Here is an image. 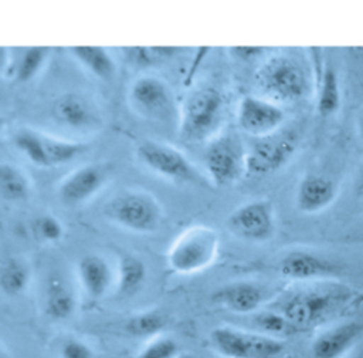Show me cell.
<instances>
[{
    "label": "cell",
    "instance_id": "4",
    "mask_svg": "<svg viewBox=\"0 0 363 358\" xmlns=\"http://www.w3.org/2000/svg\"><path fill=\"white\" fill-rule=\"evenodd\" d=\"M218 233L204 224H196L180 233L167 250V266L177 274H194L208 266L217 257Z\"/></svg>",
    "mask_w": 363,
    "mask_h": 358
},
{
    "label": "cell",
    "instance_id": "21",
    "mask_svg": "<svg viewBox=\"0 0 363 358\" xmlns=\"http://www.w3.org/2000/svg\"><path fill=\"white\" fill-rule=\"evenodd\" d=\"M68 51L96 78L109 81L115 75L116 64L106 48L98 45H74L68 47Z\"/></svg>",
    "mask_w": 363,
    "mask_h": 358
},
{
    "label": "cell",
    "instance_id": "29",
    "mask_svg": "<svg viewBox=\"0 0 363 358\" xmlns=\"http://www.w3.org/2000/svg\"><path fill=\"white\" fill-rule=\"evenodd\" d=\"M254 325L257 328V332L279 338L288 337L291 334L298 332L299 330L278 310H265L259 311L252 318Z\"/></svg>",
    "mask_w": 363,
    "mask_h": 358
},
{
    "label": "cell",
    "instance_id": "3",
    "mask_svg": "<svg viewBox=\"0 0 363 358\" xmlns=\"http://www.w3.org/2000/svg\"><path fill=\"white\" fill-rule=\"evenodd\" d=\"M255 82L265 98L274 102H295L309 91L303 64L289 54L268 57L255 71Z\"/></svg>",
    "mask_w": 363,
    "mask_h": 358
},
{
    "label": "cell",
    "instance_id": "26",
    "mask_svg": "<svg viewBox=\"0 0 363 358\" xmlns=\"http://www.w3.org/2000/svg\"><path fill=\"white\" fill-rule=\"evenodd\" d=\"M13 145L23 153L34 166L48 168L43 134L30 128H20L13 135Z\"/></svg>",
    "mask_w": 363,
    "mask_h": 358
},
{
    "label": "cell",
    "instance_id": "9",
    "mask_svg": "<svg viewBox=\"0 0 363 358\" xmlns=\"http://www.w3.org/2000/svg\"><path fill=\"white\" fill-rule=\"evenodd\" d=\"M136 156L147 169L169 180L194 182L200 178L184 153L169 143L143 139L136 146Z\"/></svg>",
    "mask_w": 363,
    "mask_h": 358
},
{
    "label": "cell",
    "instance_id": "10",
    "mask_svg": "<svg viewBox=\"0 0 363 358\" xmlns=\"http://www.w3.org/2000/svg\"><path fill=\"white\" fill-rule=\"evenodd\" d=\"M225 226L242 240L264 243L275 233L274 206L265 199L242 203L227 216Z\"/></svg>",
    "mask_w": 363,
    "mask_h": 358
},
{
    "label": "cell",
    "instance_id": "31",
    "mask_svg": "<svg viewBox=\"0 0 363 358\" xmlns=\"http://www.w3.org/2000/svg\"><path fill=\"white\" fill-rule=\"evenodd\" d=\"M179 354V342L169 335L160 334L150 338L138 352L136 358H176Z\"/></svg>",
    "mask_w": 363,
    "mask_h": 358
},
{
    "label": "cell",
    "instance_id": "5",
    "mask_svg": "<svg viewBox=\"0 0 363 358\" xmlns=\"http://www.w3.org/2000/svg\"><path fill=\"white\" fill-rule=\"evenodd\" d=\"M105 216L126 230L152 233L160 224L162 207L153 195L128 189L116 193L106 203Z\"/></svg>",
    "mask_w": 363,
    "mask_h": 358
},
{
    "label": "cell",
    "instance_id": "23",
    "mask_svg": "<svg viewBox=\"0 0 363 358\" xmlns=\"http://www.w3.org/2000/svg\"><path fill=\"white\" fill-rule=\"evenodd\" d=\"M31 193V183L18 166L3 162L0 165V195L7 202H23Z\"/></svg>",
    "mask_w": 363,
    "mask_h": 358
},
{
    "label": "cell",
    "instance_id": "7",
    "mask_svg": "<svg viewBox=\"0 0 363 358\" xmlns=\"http://www.w3.org/2000/svg\"><path fill=\"white\" fill-rule=\"evenodd\" d=\"M298 142L296 132L291 129H279L271 135L257 138L247 151V175L265 176L279 170L295 155Z\"/></svg>",
    "mask_w": 363,
    "mask_h": 358
},
{
    "label": "cell",
    "instance_id": "20",
    "mask_svg": "<svg viewBox=\"0 0 363 358\" xmlns=\"http://www.w3.org/2000/svg\"><path fill=\"white\" fill-rule=\"evenodd\" d=\"M77 307L71 286L60 276L48 278L44 288V311L54 321L69 318Z\"/></svg>",
    "mask_w": 363,
    "mask_h": 358
},
{
    "label": "cell",
    "instance_id": "30",
    "mask_svg": "<svg viewBox=\"0 0 363 358\" xmlns=\"http://www.w3.org/2000/svg\"><path fill=\"white\" fill-rule=\"evenodd\" d=\"M50 48L47 47H28L23 51L20 58L14 63V77L20 82H27L34 78L43 68Z\"/></svg>",
    "mask_w": 363,
    "mask_h": 358
},
{
    "label": "cell",
    "instance_id": "16",
    "mask_svg": "<svg viewBox=\"0 0 363 358\" xmlns=\"http://www.w3.org/2000/svg\"><path fill=\"white\" fill-rule=\"evenodd\" d=\"M363 334V324L346 321L320 332L312 342L313 358H342Z\"/></svg>",
    "mask_w": 363,
    "mask_h": 358
},
{
    "label": "cell",
    "instance_id": "18",
    "mask_svg": "<svg viewBox=\"0 0 363 358\" xmlns=\"http://www.w3.org/2000/svg\"><path fill=\"white\" fill-rule=\"evenodd\" d=\"M211 298L224 308L237 314H251L265 301V291L255 283L234 281L216 290Z\"/></svg>",
    "mask_w": 363,
    "mask_h": 358
},
{
    "label": "cell",
    "instance_id": "17",
    "mask_svg": "<svg viewBox=\"0 0 363 358\" xmlns=\"http://www.w3.org/2000/svg\"><path fill=\"white\" fill-rule=\"evenodd\" d=\"M336 183L319 173H308L298 183L295 203L302 213H318L329 207L336 199Z\"/></svg>",
    "mask_w": 363,
    "mask_h": 358
},
{
    "label": "cell",
    "instance_id": "28",
    "mask_svg": "<svg viewBox=\"0 0 363 358\" xmlns=\"http://www.w3.org/2000/svg\"><path fill=\"white\" fill-rule=\"evenodd\" d=\"M166 325L164 315L157 310H146L133 314L126 320L125 330L132 337L153 338L162 334Z\"/></svg>",
    "mask_w": 363,
    "mask_h": 358
},
{
    "label": "cell",
    "instance_id": "34",
    "mask_svg": "<svg viewBox=\"0 0 363 358\" xmlns=\"http://www.w3.org/2000/svg\"><path fill=\"white\" fill-rule=\"evenodd\" d=\"M233 53H235L238 57L248 60L262 53V47H233Z\"/></svg>",
    "mask_w": 363,
    "mask_h": 358
},
{
    "label": "cell",
    "instance_id": "33",
    "mask_svg": "<svg viewBox=\"0 0 363 358\" xmlns=\"http://www.w3.org/2000/svg\"><path fill=\"white\" fill-rule=\"evenodd\" d=\"M61 358H95L94 349L82 340L67 338L60 348Z\"/></svg>",
    "mask_w": 363,
    "mask_h": 358
},
{
    "label": "cell",
    "instance_id": "19",
    "mask_svg": "<svg viewBox=\"0 0 363 358\" xmlns=\"http://www.w3.org/2000/svg\"><path fill=\"white\" fill-rule=\"evenodd\" d=\"M78 277L91 298L104 297L113 281L111 266L98 254H85L78 260Z\"/></svg>",
    "mask_w": 363,
    "mask_h": 358
},
{
    "label": "cell",
    "instance_id": "1",
    "mask_svg": "<svg viewBox=\"0 0 363 358\" xmlns=\"http://www.w3.org/2000/svg\"><path fill=\"white\" fill-rule=\"evenodd\" d=\"M349 298L350 291L342 286L305 287L288 293L279 301L278 311L302 331L322 324Z\"/></svg>",
    "mask_w": 363,
    "mask_h": 358
},
{
    "label": "cell",
    "instance_id": "11",
    "mask_svg": "<svg viewBox=\"0 0 363 358\" xmlns=\"http://www.w3.org/2000/svg\"><path fill=\"white\" fill-rule=\"evenodd\" d=\"M129 102L135 111L152 119L167 118L173 108V92L167 82L156 75H140L130 84Z\"/></svg>",
    "mask_w": 363,
    "mask_h": 358
},
{
    "label": "cell",
    "instance_id": "38",
    "mask_svg": "<svg viewBox=\"0 0 363 358\" xmlns=\"http://www.w3.org/2000/svg\"><path fill=\"white\" fill-rule=\"evenodd\" d=\"M176 358H194V357H193L191 354H182V352H180Z\"/></svg>",
    "mask_w": 363,
    "mask_h": 358
},
{
    "label": "cell",
    "instance_id": "12",
    "mask_svg": "<svg viewBox=\"0 0 363 358\" xmlns=\"http://www.w3.org/2000/svg\"><path fill=\"white\" fill-rule=\"evenodd\" d=\"M284 119V109L268 98L244 95L238 104V126L242 132L254 138H262L279 131Z\"/></svg>",
    "mask_w": 363,
    "mask_h": 358
},
{
    "label": "cell",
    "instance_id": "37",
    "mask_svg": "<svg viewBox=\"0 0 363 358\" xmlns=\"http://www.w3.org/2000/svg\"><path fill=\"white\" fill-rule=\"evenodd\" d=\"M363 304V290L356 295V298L352 300V305H360Z\"/></svg>",
    "mask_w": 363,
    "mask_h": 358
},
{
    "label": "cell",
    "instance_id": "22",
    "mask_svg": "<svg viewBox=\"0 0 363 358\" xmlns=\"http://www.w3.org/2000/svg\"><path fill=\"white\" fill-rule=\"evenodd\" d=\"M340 108V87L336 70L332 65H325L320 70L318 82L316 111L326 118L336 114Z\"/></svg>",
    "mask_w": 363,
    "mask_h": 358
},
{
    "label": "cell",
    "instance_id": "24",
    "mask_svg": "<svg viewBox=\"0 0 363 358\" xmlns=\"http://www.w3.org/2000/svg\"><path fill=\"white\" fill-rule=\"evenodd\" d=\"M147 268L143 260L133 254H125L118 266V291L122 295H132L146 280Z\"/></svg>",
    "mask_w": 363,
    "mask_h": 358
},
{
    "label": "cell",
    "instance_id": "39",
    "mask_svg": "<svg viewBox=\"0 0 363 358\" xmlns=\"http://www.w3.org/2000/svg\"><path fill=\"white\" fill-rule=\"evenodd\" d=\"M354 358H363V357H354Z\"/></svg>",
    "mask_w": 363,
    "mask_h": 358
},
{
    "label": "cell",
    "instance_id": "15",
    "mask_svg": "<svg viewBox=\"0 0 363 358\" xmlns=\"http://www.w3.org/2000/svg\"><path fill=\"white\" fill-rule=\"evenodd\" d=\"M52 118L71 129H92L101 125V114L96 105L81 92H64L52 102Z\"/></svg>",
    "mask_w": 363,
    "mask_h": 358
},
{
    "label": "cell",
    "instance_id": "27",
    "mask_svg": "<svg viewBox=\"0 0 363 358\" xmlns=\"http://www.w3.org/2000/svg\"><path fill=\"white\" fill-rule=\"evenodd\" d=\"M43 143H44L48 168L64 165L75 159L78 155H81L86 149V145L82 142L55 138L47 134H43Z\"/></svg>",
    "mask_w": 363,
    "mask_h": 358
},
{
    "label": "cell",
    "instance_id": "35",
    "mask_svg": "<svg viewBox=\"0 0 363 358\" xmlns=\"http://www.w3.org/2000/svg\"><path fill=\"white\" fill-rule=\"evenodd\" d=\"M353 190H354L357 197L363 199V162H362V165L359 166V169L356 172L354 183H353Z\"/></svg>",
    "mask_w": 363,
    "mask_h": 358
},
{
    "label": "cell",
    "instance_id": "36",
    "mask_svg": "<svg viewBox=\"0 0 363 358\" xmlns=\"http://www.w3.org/2000/svg\"><path fill=\"white\" fill-rule=\"evenodd\" d=\"M357 131H359V135L363 138V112H360L357 118Z\"/></svg>",
    "mask_w": 363,
    "mask_h": 358
},
{
    "label": "cell",
    "instance_id": "32",
    "mask_svg": "<svg viewBox=\"0 0 363 358\" xmlns=\"http://www.w3.org/2000/svg\"><path fill=\"white\" fill-rule=\"evenodd\" d=\"M35 230L43 240L50 243L60 242L64 236L62 223L58 220V217L52 215H44L38 217L35 222Z\"/></svg>",
    "mask_w": 363,
    "mask_h": 358
},
{
    "label": "cell",
    "instance_id": "13",
    "mask_svg": "<svg viewBox=\"0 0 363 358\" xmlns=\"http://www.w3.org/2000/svg\"><path fill=\"white\" fill-rule=\"evenodd\" d=\"M282 277L294 281H319L336 278L342 268L335 261L308 251V250H291L278 264Z\"/></svg>",
    "mask_w": 363,
    "mask_h": 358
},
{
    "label": "cell",
    "instance_id": "2",
    "mask_svg": "<svg viewBox=\"0 0 363 358\" xmlns=\"http://www.w3.org/2000/svg\"><path fill=\"white\" fill-rule=\"evenodd\" d=\"M225 99L213 85L194 88L179 111V135L187 142H203L211 138L224 116Z\"/></svg>",
    "mask_w": 363,
    "mask_h": 358
},
{
    "label": "cell",
    "instance_id": "8",
    "mask_svg": "<svg viewBox=\"0 0 363 358\" xmlns=\"http://www.w3.org/2000/svg\"><path fill=\"white\" fill-rule=\"evenodd\" d=\"M245 158L247 152L234 135L227 134L214 138L204 152L207 175L216 186L233 185L247 173Z\"/></svg>",
    "mask_w": 363,
    "mask_h": 358
},
{
    "label": "cell",
    "instance_id": "6",
    "mask_svg": "<svg viewBox=\"0 0 363 358\" xmlns=\"http://www.w3.org/2000/svg\"><path fill=\"white\" fill-rule=\"evenodd\" d=\"M210 342L223 358H279L285 349L279 338L228 325L213 328Z\"/></svg>",
    "mask_w": 363,
    "mask_h": 358
},
{
    "label": "cell",
    "instance_id": "25",
    "mask_svg": "<svg viewBox=\"0 0 363 358\" xmlns=\"http://www.w3.org/2000/svg\"><path fill=\"white\" fill-rule=\"evenodd\" d=\"M30 283V268L18 257H6L0 268V287L4 294L13 297L26 291Z\"/></svg>",
    "mask_w": 363,
    "mask_h": 358
},
{
    "label": "cell",
    "instance_id": "14",
    "mask_svg": "<svg viewBox=\"0 0 363 358\" xmlns=\"http://www.w3.org/2000/svg\"><path fill=\"white\" fill-rule=\"evenodd\" d=\"M108 180V169L102 163H85L68 173L58 185V199L65 206H77L95 196Z\"/></svg>",
    "mask_w": 363,
    "mask_h": 358
}]
</instances>
